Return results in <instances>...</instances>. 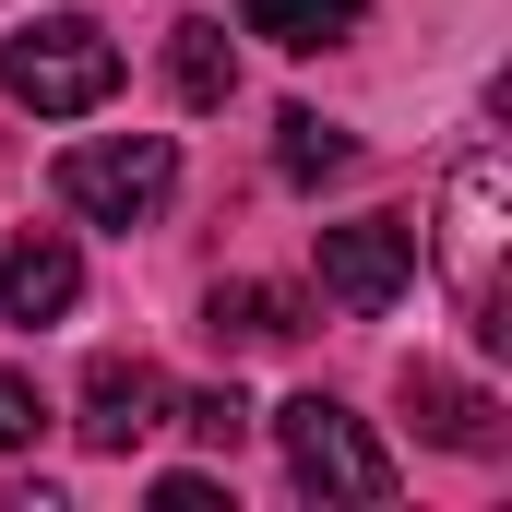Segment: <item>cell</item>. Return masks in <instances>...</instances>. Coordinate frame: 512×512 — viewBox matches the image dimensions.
Instances as JSON below:
<instances>
[{
	"label": "cell",
	"mask_w": 512,
	"mask_h": 512,
	"mask_svg": "<svg viewBox=\"0 0 512 512\" xmlns=\"http://www.w3.org/2000/svg\"><path fill=\"white\" fill-rule=\"evenodd\" d=\"M346 155H358V143H346V131L322 120V108H286V120H274V167H286L298 191H322V179H346Z\"/></svg>",
	"instance_id": "obj_12"
},
{
	"label": "cell",
	"mask_w": 512,
	"mask_h": 512,
	"mask_svg": "<svg viewBox=\"0 0 512 512\" xmlns=\"http://www.w3.org/2000/svg\"><path fill=\"white\" fill-rule=\"evenodd\" d=\"M72 298H84V251H72L60 227H24V239L0 251V310H12V322H60Z\"/></svg>",
	"instance_id": "obj_7"
},
{
	"label": "cell",
	"mask_w": 512,
	"mask_h": 512,
	"mask_svg": "<svg viewBox=\"0 0 512 512\" xmlns=\"http://www.w3.org/2000/svg\"><path fill=\"white\" fill-rule=\"evenodd\" d=\"M501 227H512V179H501V143H465L453 167V203H441V274H453V310L501 346Z\"/></svg>",
	"instance_id": "obj_2"
},
{
	"label": "cell",
	"mask_w": 512,
	"mask_h": 512,
	"mask_svg": "<svg viewBox=\"0 0 512 512\" xmlns=\"http://www.w3.org/2000/svg\"><path fill=\"white\" fill-rule=\"evenodd\" d=\"M405 417H417L441 453H501V405L477 382H453V370H405Z\"/></svg>",
	"instance_id": "obj_8"
},
{
	"label": "cell",
	"mask_w": 512,
	"mask_h": 512,
	"mask_svg": "<svg viewBox=\"0 0 512 512\" xmlns=\"http://www.w3.org/2000/svg\"><path fill=\"white\" fill-rule=\"evenodd\" d=\"M167 191H179V143L167 131H96V143L60 155V203L84 227H155Z\"/></svg>",
	"instance_id": "obj_3"
},
{
	"label": "cell",
	"mask_w": 512,
	"mask_h": 512,
	"mask_svg": "<svg viewBox=\"0 0 512 512\" xmlns=\"http://www.w3.org/2000/svg\"><path fill=\"white\" fill-rule=\"evenodd\" d=\"M155 512H215V477H155Z\"/></svg>",
	"instance_id": "obj_15"
},
{
	"label": "cell",
	"mask_w": 512,
	"mask_h": 512,
	"mask_svg": "<svg viewBox=\"0 0 512 512\" xmlns=\"http://www.w3.org/2000/svg\"><path fill=\"white\" fill-rule=\"evenodd\" d=\"M167 84H179V108H227L239 96V48H227L215 12H179L167 24Z\"/></svg>",
	"instance_id": "obj_9"
},
{
	"label": "cell",
	"mask_w": 512,
	"mask_h": 512,
	"mask_svg": "<svg viewBox=\"0 0 512 512\" xmlns=\"http://www.w3.org/2000/svg\"><path fill=\"white\" fill-rule=\"evenodd\" d=\"M251 36H274V48H346L358 36V0H251Z\"/></svg>",
	"instance_id": "obj_11"
},
{
	"label": "cell",
	"mask_w": 512,
	"mask_h": 512,
	"mask_svg": "<svg viewBox=\"0 0 512 512\" xmlns=\"http://www.w3.org/2000/svg\"><path fill=\"white\" fill-rule=\"evenodd\" d=\"M0 96L36 108V120H84V108L120 96V36L96 12H48L24 36H0Z\"/></svg>",
	"instance_id": "obj_1"
},
{
	"label": "cell",
	"mask_w": 512,
	"mask_h": 512,
	"mask_svg": "<svg viewBox=\"0 0 512 512\" xmlns=\"http://www.w3.org/2000/svg\"><path fill=\"white\" fill-rule=\"evenodd\" d=\"M72 429H84V453H131V441H155V429H167V370H155V358H96Z\"/></svg>",
	"instance_id": "obj_6"
},
{
	"label": "cell",
	"mask_w": 512,
	"mask_h": 512,
	"mask_svg": "<svg viewBox=\"0 0 512 512\" xmlns=\"http://www.w3.org/2000/svg\"><path fill=\"white\" fill-rule=\"evenodd\" d=\"M167 417L203 441V453H239L251 441V405H239V382H203V393H167Z\"/></svg>",
	"instance_id": "obj_13"
},
{
	"label": "cell",
	"mask_w": 512,
	"mask_h": 512,
	"mask_svg": "<svg viewBox=\"0 0 512 512\" xmlns=\"http://www.w3.org/2000/svg\"><path fill=\"white\" fill-rule=\"evenodd\" d=\"M36 429H48V405L24 370H0V453H36Z\"/></svg>",
	"instance_id": "obj_14"
},
{
	"label": "cell",
	"mask_w": 512,
	"mask_h": 512,
	"mask_svg": "<svg viewBox=\"0 0 512 512\" xmlns=\"http://www.w3.org/2000/svg\"><path fill=\"white\" fill-rule=\"evenodd\" d=\"M274 441H286V477H298L310 501H393V453L334 405V393L274 405Z\"/></svg>",
	"instance_id": "obj_4"
},
{
	"label": "cell",
	"mask_w": 512,
	"mask_h": 512,
	"mask_svg": "<svg viewBox=\"0 0 512 512\" xmlns=\"http://www.w3.org/2000/svg\"><path fill=\"white\" fill-rule=\"evenodd\" d=\"M310 262H322V298L370 322V310H393V298L417 286V227H405V215H346V227H322Z\"/></svg>",
	"instance_id": "obj_5"
},
{
	"label": "cell",
	"mask_w": 512,
	"mask_h": 512,
	"mask_svg": "<svg viewBox=\"0 0 512 512\" xmlns=\"http://www.w3.org/2000/svg\"><path fill=\"white\" fill-rule=\"evenodd\" d=\"M203 334H215V346H298L310 310H298L286 286H215V298H203Z\"/></svg>",
	"instance_id": "obj_10"
}]
</instances>
